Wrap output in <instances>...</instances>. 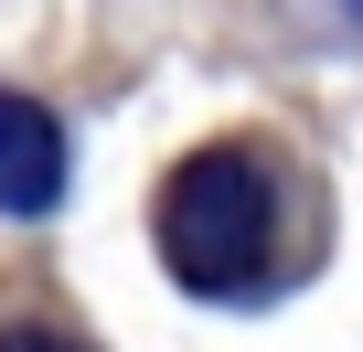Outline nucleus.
I'll return each mask as SVG.
<instances>
[{"mask_svg": "<svg viewBox=\"0 0 363 352\" xmlns=\"http://www.w3.org/2000/svg\"><path fill=\"white\" fill-rule=\"evenodd\" d=\"M160 256L203 299H257L278 278V171L257 149H203L160 182Z\"/></svg>", "mask_w": 363, "mask_h": 352, "instance_id": "nucleus-1", "label": "nucleus"}, {"mask_svg": "<svg viewBox=\"0 0 363 352\" xmlns=\"http://www.w3.org/2000/svg\"><path fill=\"white\" fill-rule=\"evenodd\" d=\"M65 193V128L0 86V214H54Z\"/></svg>", "mask_w": 363, "mask_h": 352, "instance_id": "nucleus-2", "label": "nucleus"}, {"mask_svg": "<svg viewBox=\"0 0 363 352\" xmlns=\"http://www.w3.org/2000/svg\"><path fill=\"white\" fill-rule=\"evenodd\" d=\"M0 352H86L65 320H0Z\"/></svg>", "mask_w": 363, "mask_h": 352, "instance_id": "nucleus-3", "label": "nucleus"}, {"mask_svg": "<svg viewBox=\"0 0 363 352\" xmlns=\"http://www.w3.org/2000/svg\"><path fill=\"white\" fill-rule=\"evenodd\" d=\"M352 22H363V0H352Z\"/></svg>", "mask_w": 363, "mask_h": 352, "instance_id": "nucleus-4", "label": "nucleus"}]
</instances>
